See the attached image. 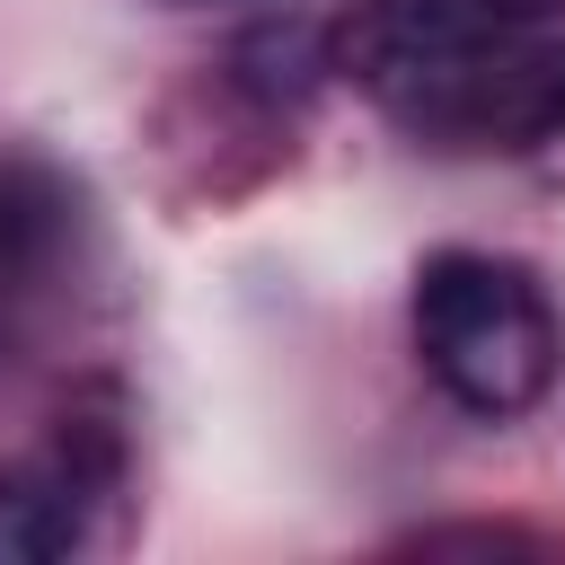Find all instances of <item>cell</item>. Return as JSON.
Wrapping results in <instances>:
<instances>
[{
	"label": "cell",
	"mask_w": 565,
	"mask_h": 565,
	"mask_svg": "<svg viewBox=\"0 0 565 565\" xmlns=\"http://www.w3.org/2000/svg\"><path fill=\"white\" fill-rule=\"evenodd\" d=\"M71 221L79 203L53 168H0V335H18V318L53 291Z\"/></svg>",
	"instance_id": "cell-4"
},
{
	"label": "cell",
	"mask_w": 565,
	"mask_h": 565,
	"mask_svg": "<svg viewBox=\"0 0 565 565\" xmlns=\"http://www.w3.org/2000/svg\"><path fill=\"white\" fill-rule=\"evenodd\" d=\"M556 18H565V0H344L327 71H344L388 115H406L459 62H477L512 35H547Z\"/></svg>",
	"instance_id": "cell-2"
},
{
	"label": "cell",
	"mask_w": 565,
	"mask_h": 565,
	"mask_svg": "<svg viewBox=\"0 0 565 565\" xmlns=\"http://www.w3.org/2000/svg\"><path fill=\"white\" fill-rule=\"evenodd\" d=\"M124 494V424L71 406L44 450L0 459V565H62L88 547L97 503Z\"/></svg>",
	"instance_id": "cell-3"
},
{
	"label": "cell",
	"mask_w": 565,
	"mask_h": 565,
	"mask_svg": "<svg viewBox=\"0 0 565 565\" xmlns=\"http://www.w3.org/2000/svg\"><path fill=\"white\" fill-rule=\"evenodd\" d=\"M415 353H424V371L450 406H468L486 424H512L556 388L565 318H556L547 282L521 256L441 247L415 274Z\"/></svg>",
	"instance_id": "cell-1"
}]
</instances>
